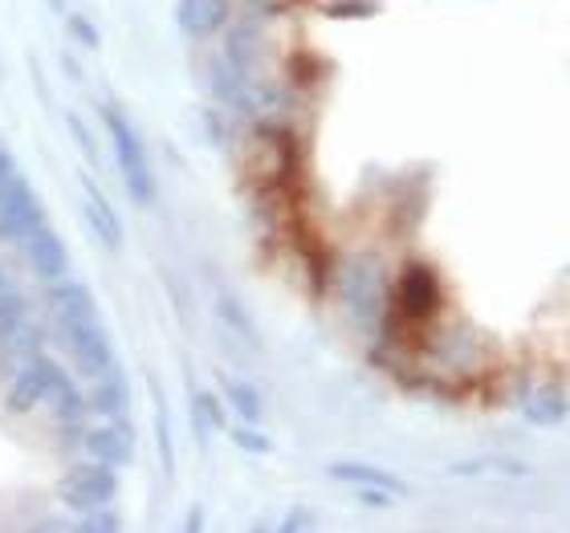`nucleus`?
I'll list each match as a JSON object with an SVG mask.
<instances>
[{
	"instance_id": "nucleus-1",
	"label": "nucleus",
	"mask_w": 570,
	"mask_h": 533,
	"mask_svg": "<svg viewBox=\"0 0 570 533\" xmlns=\"http://www.w3.org/2000/svg\"><path fill=\"white\" fill-rule=\"evenodd\" d=\"M102 119H107L115 164H119V176H122V184H127V191H131V200L151 204L155 200V171H151V159H147V147H142L139 131H135L131 119H127L119 107H107L102 110Z\"/></svg>"
},
{
	"instance_id": "nucleus-2",
	"label": "nucleus",
	"mask_w": 570,
	"mask_h": 533,
	"mask_svg": "<svg viewBox=\"0 0 570 533\" xmlns=\"http://www.w3.org/2000/svg\"><path fill=\"white\" fill-rule=\"evenodd\" d=\"M58 497H61V505L73 510V513H90V510L110 505V501L119 497V476H115V464L90 461V464L70 468L66 481L58 485Z\"/></svg>"
},
{
	"instance_id": "nucleus-3",
	"label": "nucleus",
	"mask_w": 570,
	"mask_h": 533,
	"mask_svg": "<svg viewBox=\"0 0 570 533\" xmlns=\"http://www.w3.org/2000/svg\"><path fill=\"white\" fill-rule=\"evenodd\" d=\"M338 294H343L346 309H351L358 322L383 318V309H387V289H383L380 261H371V257H355V261H346L343 282H338Z\"/></svg>"
},
{
	"instance_id": "nucleus-4",
	"label": "nucleus",
	"mask_w": 570,
	"mask_h": 533,
	"mask_svg": "<svg viewBox=\"0 0 570 533\" xmlns=\"http://www.w3.org/2000/svg\"><path fill=\"white\" fill-rule=\"evenodd\" d=\"M46 225V208L37 200L33 184L12 176L0 184V240H24Z\"/></svg>"
},
{
	"instance_id": "nucleus-5",
	"label": "nucleus",
	"mask_w": 570,
	"mask_h": 533,
	"mask_svg": "<svg viewBox=\"0 0 570 533\" xmlns=\"http://www.w3.org/2000/svg\"><path fill=\"white\" fill-rule=\"evenodd\" d=\"M66 338H70L73 363H78V371H82V379L95 383V379H102V375H110V371L119 367V358H115V343H110L102 318L86 322V326H73V330H66Z\"/></svg>"
},
{
	"instance_id": "nucleus-6",
	"label": "nucleus",
	"mask_w": 570,
	"mask_h": 533,
	"mask_svg": "<svg viewBox=\"0 0 570 533\" xmlns=\"http://www.w3.org/2000/svg\"><path fill=\"white\" fill-rule=\"evenodd\" d=\"M58 363L46 355H33L29 363H24L17 375H12L9 383V395H4V407H9L12 415H24L33 412L37 403H46L49 392H53V383H58Z\"/></svg>"
},
{
	"instance_id": "nucleus-7",
	"label": "nucleus",
	"mask_w": 570,
	"mask_h": 533,
	"mask_svg": "<svg viewBox=\"0 0 570 533\" xmlns=\"http://www.w3.org/2000/svg\"><path fill=\"white\" fill-rule=\"evenodd\" d=\"M49 314L61 330H73V326H86V322H98V302L90 294L86 282H53L49 285Z\"/></svg>"
},
{
	"instance_id": "nucleus-8",
	"label": "nucleus",
	"mask_w": 570,
	"mask_h": 533,
	"mask_svg": "<svg viewBox=\"0 0 570 533\" xmlns=\"http://www.w3.org/2000/svg\"><path fill=\"white\" fill-rule=\"evenodd\" d=\"M24 257H29V269L41 277V282H61L66 269H70V253H66V240L53 233V228H37L33 237H24Z\"/></svg>"
},
{
	"instance_id": "nucleus-9",
	"label": "nucleus",
	"mask_w": 570,
	"mask_h": 533,
	"mask_svg": "<svg viewBox=\"0 0 570 533\" xmlns=\"http://www.w3.org/2000/svg\"><path fill=\"white\" fill-rule=\"evenodd\" d=\"M82 448L90 452L95 461L115 464V468H122V464L135 461V436L122 420H107L102 427H90V432L82 436Z\"/></svg>"
},
{
	"instance_id": "nucleus-10",
	"label": "nucleus",
	"mask_w": 570,
	"mask_h": 533,
	"mask_svg": "<svg viewBox=\"0 0 570 533\" xmlns=\"http://www.w3.org/2000/svg\"><path fill=\"white\" fill-rule=\"evenodd\" d=\"M436 302H440V282L432 277V269L416 265V269H407L400 277V306H404V318H432L436 314Z\"/></svg>"
},
{
	"instance_id": "nucleus-11",
	"label": "nucleus",
	"mask_w": 570,
	"mask_h": 533,
	"mask_svg": "<svg viewBox=\"0 0 570 533\" xmlns=\"http://www.w3.org/2000/svg\"><path fill=\"white\" fill-rule=\"evenodd\" d=\"M228 21V0H179L176 24L188 37H213Z\"/></svg>"
},
{
	"instance_id": "nucleus-12",
	"label": "nucleus",
	"mask_w": 570,
	"mask_h": 533,
	"mask_svg": "<svg viewBox=\"0 0 570 533\" xmlns=\"http://www.w3.org/2000/svg\"><path fill=\"white\" fill-rule=\"evenodd\" d=\"M90 412L107 415V420H127V412H131V383H127V375L119 367L102 375V379H95Z\"/></svg>"
},
{
	"instance_id": "nucleus-13",
	"label": "nucleus",
	"mask_w": 570,
	"mask_h": 533,
	"mask_svg": "<svg viewBox=\"0 0 570 533\" xmlns=\"http://www.w3.org/2000/svg\"><path fill=\"white\" fill-rule=\"evenodd\" d=\"M82 216L86 225L95 228V237L107 245V249H122V225L119 216H115V208H110L102 196L95 191V184H86V204H82Z\"/></svg>"
},
{
	"instance_id": "nucleus-14",
	"label": "nucleus",
	"mask_w": 570,
	"mask_h": 533,
	"mask_svg": "<svg viewBox=\"0 0 570 533\" xmlns=\"http://www.w3.org/2000/svg\"><path fill=\"white\" fill-rule=\"evenodd\" d=\"M49 407H53V415H58V424L61 427H78L82 424V415H86V403L82 392H78V383L66 375V371H58V383H53V392H49Z\"/></svg>"
},
{
	"instance_id": "nucleus-15",
	"label": "nucleus",
	"mask_w": 570,
	"mask_h": 533,
	"mask_svg": "<svg viewBox=\"0 0 570 533\" xmlns=\"http://www.w3.org/2000/svg\"><path fill=\"white\" fill-rule=\"evenodd\" d=\"M567 399L559 392H550V387H538V392H530L522 399V415L538 427H559L567 420Z\"/></svg>"
},
{
	"instance_id": "nucleus-16",
	"label": "nucleus",
	"mask_w": 570,
	"mask_h": 533,
	"mask_svg": "<svg viewBox=\"0 0 570 533\" xmlns=\"http://www.w3.org/2000/svg\"><path fill=\"white\" fill-rule=\"evenodd\" d=\"M452 476H476V481H518L530 468L518 461H505V456H481V461H461L449 468Z\"/></svg>"
},
{
	"instance_id": "nucleus-17",
	"label": "nucleus",
	"mask_w": 570,
	"mask_h": 533,
	"mask_svg": "<svg viewBox=\"0 0 570 533\" xmlns=\"http://www.w3.org/2000/svg\"><path fill=\"white\" fill-rule=\"evenodd\" d=\"M331 476L334 481H346V485H358V488H387V493H395V497L404 493V485H400L392 473L371 468V464H355V461L331 464Z\"/></svg>"
},
{
	"instance_id": "nucleus-18",
	"label": "nucleus",
	"mask_w": 570,
	"mask_h": 533,
	"mask_svg": "<svg viewBox=\"0 0 570 533\" xmlns=\"http://www.w3.org/2000/svg\"><path fill=\"white\" fill-rule=\"evenodd\" d=\"M29 326V309H24V297L17 294V289H0V351L17 338V334Z\"/></svg>"
},
{
	"instance_id": "nucleus-19",
	"label": "nucleus",
	"mask_w": 570,
	"mask_h": 533,
	"mask_svg": "<svg viewBox=\"0 0 570 533\" xmlns=\"http://www.w3.org/2000/svg\"><path fill=\"white\" fill-rule=\"evenodd\" d=\"M216 318L225 322L228 330L237 334V338H245L249 346H262V334H257V326H253L249 314L240 309V302L233 294H220V297H216Z\"/></svg>"
},
{
	"instance_id": "nucleus-20",
	"label": "nucleus",
	"mask_w": 570,
	"mask_h": 533,
	"mask_svg": "<svg viewBox=\"0 0 570 533\" xmlns=\"http://www.w3.org/2000/svg\"><path fill=\"white\" fill-rule=\"evenodd\" d=\"M228 403H233V412L240 415V420H245V424H257V420H262V395H257V387H253V383H240V379H228Z\"/></svg>"
},
{
	"instance_id": "nucleus-21",
	"label": "nucleus",
	"mask_w": 570,
	"mask_h": 533,
	"mask_svg": "<svg viewBox=\"0 0 570 533\" xmlns=\"http://www.w3.org/2000/svg\"><path fill=\"white\" fill-rule=\"evenodd\" d=\"M191 407H196V427H200V436H208L213 427L225 424V412H220V399L208 392H196V399H191Z\"/></svg>"
},
{
	"instance_id": "nucleus-22",
	"label": "nucleus",
	"mask_w": 570,
	"mask_h": 533,
	"mask_svg": "<svg viewBox=\"0 0 570 533\" xmlns=\"http://www.w3.org/2000/svg\"><path fill=\"white\" fill-rule=\"evenodd\" d=\"M119 513L110 510V505H102V510H90L82 513V530H95V533H115L119 530Z\"/></svg>"
},
{
	"instance_id": "nucleus-23",
	"label": "nucleus",
	"mask_w": 570,
	"mask_h": 533,
	"mask_svg": "<svg viewBox=\"0 0 570 533\" xmlns=\"http://www.w3.org/2000/svg\"><path fill=\"white\" fill-rule=\"evenodd\" d=\"M233 440H237V448L257 452V456H265V452H274L269 436H262V432H253V427H237V432H233Z\"/></svg>"
},
{
	"instance_id": "nucleus-24",
	"label": "nucleus",
	"mask_w": 570,
	"mask_h": 533,
	"mask_svg": "<svg viewBox=\"0 0 570 533\" xmlns=\"http://www.w3.org/2000/svg\"><path fill=\"white\" fill-rule=\"evenodd\" d=\"M70 33L82 41V46H90V49H98V33H95V24L86 21V17H70Z\"/></svg>"
},
{
	"instance_id": "nucleus-25",
	"label": "nucleus",
	"mask_w": 570,
	"mask_h": 533,
	"mask_svg": "<svg viewBox=\"0 0 570 533\" xmlns=\"http://www.w3.org/2000/svg\"><path fill=\"white\" fill-rule=\"evenodd\" d=\"M159 456H164V468L171 473V444H167V415L159 412Z\"/></svg>"
},
{
	"instance_id": "nucleus-26",
	"label": "nucleus",
	"mask_w": 570,
	"mask_h": 533,
	"mask_svg": "<svg viewBox=\"0 0 570 533\" xmlns=\"http://www.w3.org/2000/svg\"><path fill=\"white\" fill-rule=\"evenodd\" d=\"M306 525H314V513H289L282 522V530H306Z\"/></svg>"
},
{
	"instance_id": "nucleus-27",
	"label": "nucleus",
	"mask_w": 570,
	"mask_h": 533,
	"mask_svg": "<svg viewBox=\"0 0 570 533\" xmlns=\"http://www.w3.org/2000/svg\"><path fill=\"white\" fill-rule=\"evenodd\" d=\"M12 176H17V164H12L9 147H0V184H4V179H12Z\"/></svg>"
},
{
	"instance_id": "nucleus-28",
	"label": "nucleus",
	"mask_w": 570,
	"mask_h": 533,
	"mask_svg": "<svg viewBox=\"0 0 570 533\" xmlns=\"http://www.w3.org/2000/svg\"><path fill=\"white\" fill-rule=\"evenodd\" d=\"M49 4H53V9H66V0H49Z\"/></svg>"
},
{
	"instance_id": "nucleus-29",
	"label": "nucleus",
	"mask_w": 570,
	"mask_h": 533,
	"mask_svg": "<svg viewBox=\"0 0 570 533\" xmlns=\"http://www.w3.org/2000/svg\"><path fill=\"white\" fill-rule=\"evenodd\" d=\"M0 289H4V273H0Z\"/></svg>"
}]
</instances>
